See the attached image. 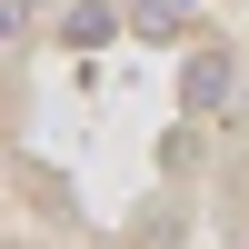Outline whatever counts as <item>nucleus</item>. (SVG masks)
Listing matches in <instances>:
<instances>
[{
	"mask_svg": "<svg viewBox=\"0 0 249 249\" xmlns=\"http://www.w3.org/2000/svg\"><path fill=\"white\" fill-rule=\"evenodd\" d=\"M179 100H190V110H219V100H230V60H219V50H199L190 70H179Z\"/></svg>",
	"mask_w": 249,
	"mask_h": 249,
	"instance_id": "1",
	"label": "nucleus"
}]
</instances>
